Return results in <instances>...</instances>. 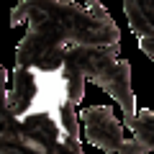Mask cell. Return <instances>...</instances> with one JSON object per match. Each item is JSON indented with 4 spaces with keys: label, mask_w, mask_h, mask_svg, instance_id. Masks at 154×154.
Here are the masks:
<instances>
[{
    "label": "cell",
    "mask_w": 154,
    "mask_h": 154,
    "mask_svg": "<svg viewBox=\"0 0 154 154\" xmlns=\"http://www.w3.org/2000/svg\"><path fill=\"white\" fill-rule=\"evenodd\" d=\"M23 21H28V31L16 49L18 67L57 69L67 49L118 51L121 46L118 28L98 0H88V8L64 0H21L11 23Z\"/></svg>",
    "instance_id": "6da1fadb"
},
{
    "label": "cell",
    "mask_w": 154,
    "mask_h": 154,
    "mask_svg": "<svg viewBox=\"0 0 154 154\" xmlns=\"http://www.w3.org/2000/svg\"><path fill=\"white\" fill-rule=\"evenodd\" d=\"M67 62L77 67L88 77V82H95L103 88L110 98L118 100L123 110V123L128 128L136 121V98L131 90V67L128 62L118 59L116 51L108 49H67Z\"/></svg>",
    "instance_id": "7a4b0ae2"
},
{
    "label": "cell",
    "mask_w": 154,
    "mask_h": 154,
    "mask_svg": "<svg viewBox=\"0 0 154 154\" xmlns=\"http://www.w3.org/2000/svg\"><path fill=\"white\" fill-rule=\"evenodd\" d=\"M3 154H85L80 141L67 139L46 116L16 118L3 113Z\"/></svg>",
    "instance_id": "3957f363"
},
{
    "label": "cell",
    "mask_w": 154,
    "mask_h": 154,
    "mask_svg": "<svg viewBox=\"0 0 154 154\" xmlns=\"http://www.w3.org/2000/svg\"><path fill=\"white\" fill-rule=\"evenodd\" d=\"M82 123H85L88 141L95 144L105 154H121L123 144L128 141L123 136L121 121L110 113V108H88V110H82Z\"/></svg>",
    "instance_id": "277c9868"
},
{
    "label": "cell",
    "mask_w": 154,
    "mask_h": 154,
    "mask_svg": "<svg viewBox=\"0 0 154 154\" xmlns=\"http://www.w3.org/2000/svg\"><path fill=\"white\" fill-rule=\"evenodd\" d=\"M131 134L134 136L123 144L121 154H154V105L136 116Z\"/></svg>",
    "instance_id": "5b68a950"
}]
</instances>
